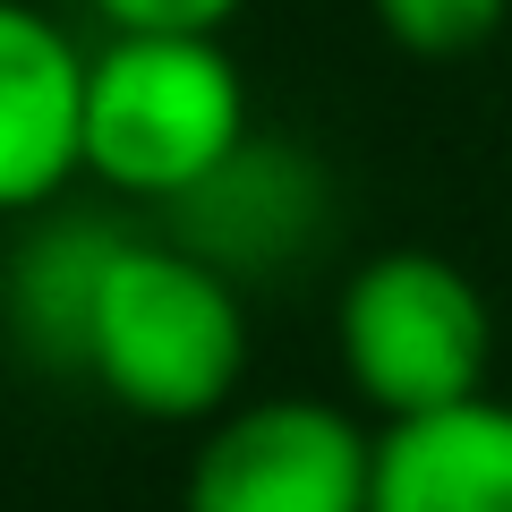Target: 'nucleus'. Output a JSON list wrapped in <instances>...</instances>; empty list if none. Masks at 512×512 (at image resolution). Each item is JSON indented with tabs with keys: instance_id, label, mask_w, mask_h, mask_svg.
Wrapping results in <instances>:
<instances>
[{
	"instance_id": "obj_1",
	"label": "nucleus",
	"mask_w": 512,
	"mask_h": 512,
	"mask_svg": "<svg viewBox=\"0 0 512 512\" xmlns=\"http://www.w3.org/2000/svg\"><path fill=\"white\" fill-rule=\"evenodd\" d=\"M69 350L103 376L120 410L188 427L231 410L248 376V316L214 256L163 248V239H111L86 265Z\"/></svg>"
},
{
	"instance_id": "obj_2",
	"label": "nucleus",
	"mask_w": 512,
	"mask_h": 512,
	"mask_svg": "<svg viewBox=\"0 0 512 512\" xmlns=\"http://www.w3.org/2000/svg\"><path fill=\"white\" fill-rule=\"evenodd\" d=\"M248 146V77L214 35H111L86 52V171L128 197H197Z\"/></svg>"
},
{
	"instance_id": "obj_3",
	"label": "nucleus",
	"mask_w": 512,
	"mask_h": 512,
	"mask_svg": "<svg viewBox=\"0 0 512 512\" xmlns=\"http://www.w3.org/2000/svg\"><path fill=\"white\" fill-rule=\"evenodd\" d=\"M495 316L478 282L436 248H384L367 256L342 291V376L367 410L427 419L487 393Z\"/></svg>"
},
{
	"instance_id": "obj_4",
	"label": "nucleus",
	"mask_w": 512,
	"mask_h": 512,
	"mask_svg": "<svg viewBox=\"0 0 512 512\" xmlns=\"http://www.w3.org/2000/svg\"><path fill=\"white\" fill-rule=\"evenodd\" d=\"M180 512H376V436L308 393L231 402L188 461Z\"/></svg>"
},
{
	"instance_id": "obj_5",
	"label": "nucleus",
	"mask_w": 512,
	"mask_h": 512,
	"mask_svg": "<svg viewBox=\"0 0 512 512\" xmlns=\"http://www.w3.org/2000/svg\"><path fill=\"white\" fill-rule=\"evenodd\" d=\"M86 171V52L35 0H0V214Z\"/></svg>"
},
{
	"instance_id": "obj_6",
	"label": "nucleus",
	"mask_w": 512,
	"mask_h": 512,
	"mask_svg": "<svg viewBox=\"0 0 512 512\" xmlns=\"http://www.w3.org/2000/svg\"><path fill=\"white\" fill-rule=\"evenodd\" d=\"M376 512H512V402L427 410L376 436Z\"/></svg>"
},
{
	"instance_id": "obj_7",
	"label": "nucleus",
	"mask_w": 512,
	"mask_h": 512,
	"mask_svg": "<svg viewBox=\"0 0 512 512\" xmlns=\"http://www.w3.org/2000/svg\"><path fill=\"white\" fill-rule=\"evenodd\" d=\"M367 9L410 60H470L512 18V0H367Z\"/></svg>"
},
{
	"instance_id": "obj_8",
	"label": "nucleus",
	"mask_w": 512,
	"mask_h": 512,
	"mask_svg": "<svg viewBox=\"0 0 512 512\" xmlns=\"http://www.w3.org/2000/svg\"><path fill=\"white\" fill-rule=\"evenodd\" d=\"M111 35H222L239 0H94Z\"/></svg>"
}]
</instances>
